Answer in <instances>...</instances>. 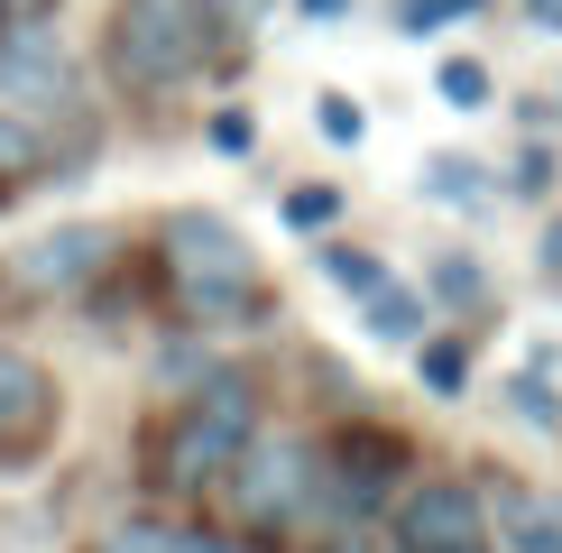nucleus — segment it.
Returning a JSON list of instances; mask_svg holds the SVG:
<instances>
[{
  "instance_id": "1",
  "label": "nucleus",
  "mask_w": 562,
  "mask_h": 553,
  "mask_svg": "<svg viewBox=\"0 0 562 553\" xmlns=\"http://www.w3.org/2000/svg\"><path fill=\"white\" fill-rule=\"evenodd\" d=\"M102 83L138 111H167L194 83L240 75L249 65V29H231V0H111L102 37H92Z\"/></svg>"
},
{
  "instance_id": "2",
  "label": "nucleus",
  "mask_w": 562,
  "mask_h": 553,
  "mask_svg": "<svg viewBox=\"0 0 562 553\" xmlns=\"http://www.w3.org/2000/svg\"><path fill=\"white\" fill-rule=\"evenodd\" d=\"M148 286L184 332H268L277 323V286L249 249V230L213 213V203H176L148 222Z\"/></svg>"
},
{
  "instance_id": "3",
  "label": "nucleus",
  "mask_w": 562,
  "mask_h": 553,
  "mask_svg": "<svg viewBox=\"0 0 562 553\" xmlns=\"http://www.w3.org/2000/svg\"><path fill=\"white\" fill-rule=\"evenodd\" d=\"M259 433H268V387H259V369L222 360L213 379H194V387H184V397L148 425V443H138V479H148L157 498H203V489H222V471L259 443Z\"/></svg>"
},
{
  "instance_id": "4",
  "label": "nucleus",
  "mask_w": 562,
  "mask_h": 553,
  "mask_svg": "<svg viewBox=\"0 0 562 553\" xmlns=\"http://www.w3.org/2000/svg\"><path fill=\"white\" fill-rule=\"evenodd\" d=\"M406 461L415 443L379 415H350V425L314 433V526H360L406 489Z\"/></svg>"
},
{
  "instance_id": "5",
  "label": "nucleus",
  "mask_w": 562,
  "mask_h": 553,
  "mask_svg": "<svg viewBox=\"0 0 562 553\" xmlns=\"http://www.w3.org/2000/svg\"><path fill=\"white\" fill-rule=\"evenodd\" d=\"M121 259H130L121 222H56V230H37V240H19L10 259H0V305H19V314L83 305Z\"/></svg>"
},
{
  "instance_id": "6",
  "label": "nucleus",
  "mask_w": 562,
  "mask_h": 553,
  "mask_svg": "<svg viewBox=\"0 0 562 553\" xmlns=\"http://www.w3.org/2000/svg\"><path fill=\"white\" fill-rule=\"evenodd\" d=\"M222 517L240 535H286V526H314V433H259L240 461L222 471Z\"/></svg>"
},
{
  "instance_id": "7",
  "label": "nucleus",
  "mask_w": 562,
  "mask_h": 553,
  "mask_svg": "<svg viewBox=\"0 0 562 553\" xmlns=\"http://www.w3.org/2000/svg\"><path fill=\"white\" fill-rule=\"evenodd\" d=\"M0 102L37 111V121H92V65H83V46H65L56 19H37V29H0Z\"/></svg>"
},
{
  "instance_id": "8",
  "label": "nucleus",
  "mask_w": 562,
  "mask_h": 553,
  "mask_svg": "<svg viewBox=\"0 0 562 553\" xmlns=\"http://www.w3.org/2000/svg\"><path fill=\"white\" fill-rule=\"evenodd\" d=\"M387 553H498V526H488V489L480 479H406L387 507Z\"/></svg>"
},
{
  "instance_id": "9",
  "label": "nucleus",
  "mask_w": 562,
  "mask_h": 553,
  "mask_svg": "<svg viewBox=\"0 0 562 553\" xmlns=\"http://www.w3.org/2000/svg\"><path fill=\"white\" fill-rule=\"evenodd\" d=\"M56 443H65V379L29 341H0V479L46 471Z\"/></svg>"
},
{
  "instance_id": "10",
  "label": "nucleus",
  "mask_w": 562,
  "mask_h": 553,
  "mask_svg": "<svg viewBox=\"0 0 562 553\" xmlns=\"http://www.w3.org/2000/svg\"><path fill=\"white\" fill-rule=\"evenodd\" d=\"M92 157H102V121H37L0 102V213L37 184H75Z\"/></svg>"
},
{
  "instance_id": "11",
  "label": "nucleus",
  "mask_w": 562,
  "mask_h": 553,
  "mask_svg": "<svg viewBox=\"0 0 562 553\" xmlns=\"http://www.w3.org/2000/svg\"><path fill=\"white\" fill-rule=\"evenodd\" d=\"M480 489L507 553H562V489H535V479H480Z\"/></svg>"
},
{
  "instance_id": "12",
  "label": "nucleus",
  "mask_w": 562,
  "mask_h": 553,
  "mask_svg": "<svg viewBox=\"0 0 562 553\" xmlns=\"http://www.w3.org/2000/svg\"><path fill=\"white\" fill-rule=\"evenodd\" d=\"M360 332L379 341V351H415V341L434 332V295L406 286V276H379V286L360 295Z\"/></svg>"
},
{
  "instance_id": "13",
  "label": "nucleus",
  "mask_w": 562,
  "mask_h": 553,
  "mask_svg": "<svg viewBox=\"0 0 562 553\" xmlns=\"http://www.w3.org/2000/svg\"><path fill=\"white\" fill-rule=\"evenodd\" d=\"M415 194L442 203V213H488V203H498V167H480V157H461V148H434L425 167H415Z\"/></svg>"
},
{
  "instance_id": "14",
  "label": "nucleus",
  "mask_w": 562,
  "mask_h": 553,
  "mask_svg": "<svg viewBox=\"0 0 562 553\" xmlns=\"http://www.w3.org/2000/svg\"><path fill=\"white\" fill-rule=\"evenodd\" d=\"M471 379H480L471 332H425V341H415V387H425L434 406H461V397H471Z\"/></svg>"
},
{
  "instance_id": "15",
  "label": "nucleus",
  "mask_w": 562,
  "mask_h": 553,
  "mask_svg": "<svg viewBox=\"0 0 562 553\" xmlns=\"http://www.w3.org/2000/svg\"><path fill=\"white\" fill-rule=\"evenodd\" d=\"M425 295L442 314H488V259H471V249H442V259L425 268Z\"/></svg>"
},
{
  "instance_id": "16",
  "label": "nucleus",
  "mask_w": 562,
  "mask_h": 553,
  "mask_svg": "<svg viewBox=\"0 0 562 553\" xmlns=\"http://www.w3.org/2000/svg\"><path fill=\"white\" fill-rule=\"evenodd\" d=\"M277 222H286L295 240H323V230L341 222V184H333V176H304V184H286V194H277Z\"/></svg>"
},
{
  "instance_id": "17",
  "label": "nucleus",
  "mask_w": 562,
  "mask_h": 553,
  "mask_svg": "<svg viewBox=\"0 0 562 553\" xmlns=\"http://www.w3.org/2000/svg\"><path fill=\"white\" fill-rule=\"evenodd\" d=\"M434 92H442L452 111H488V102H498V75H488V56L452 46V56H434Z\"/></svg>"
},
{
  "instance_id": "18",
  "label": "nucleus",
  "mask_w": 562,
  "mask_h": 553,
  "mask_svg": "<svg viewBox=\"0 0 562 553\" xmlns=\"http://www.w3.org/2000/svg\"><path fill=\"white\" fill-rule=\"evenodd\" d=\"M314 268H323V286H341V295H369V286L387 276V259H379V249H360V240H333V230L314 240Z\"/></svg>"
},
{
  "instance_id": "19",
  "label": "nucleus",
  "mask_w": 562,
  "mask_h": 553,
  "mask_svg": "<svg viewBox=\"0 0 562 553\" xmlns=\"http://www.w3.org/2000/svg\"><path fill=\"white\" fill-rule=\"evenodd\" d=\"M498 397H507V415H517V425L562 433V397H553V379H544V369H517V379H507Z\"/></svg>"
},
{
  "instance_id": "20",
  "label": "nucleus",
  "mask_w": 562,
  "mask_h": 553,
  "mask_svg": "<svg viewBox=\"0 0 562 553\" xmlns=\"http://www.w3.org/2000/svg\"><path fill=\"white\" fill-rule=\"evenodd\" d=\"M553 184H562V157H553V148H544V138H535V129H526V148H517V167H507V176H498V194H517V203H544V194H553Z\"/></svg>"
},
{
  "instance_id": "21",
  "label": "nucleus",
  "mask_w": 562,
  "mask_h": 553,
  "mask_svg": "<svg viewBox=\"0 0 562 553\" xmlns=\"http://www.w3.org/2000/svg\"><path fill=\"white\" fill-rule=\"evenodd\" d=\"M203 148L213 157H259V111L249 102H213L203 111Z\"/></svg>"
},
{
  "instance_id": "22",
  "label": "nucleus",
  "mask_w": 562,
  "mask_h": 553,
  "mask_svg": "<svg viewBox=\"0 0 562 553\" xmlns=\"http://www.w3.org/2000/svg\"><path fill=\"white\" fill-rule=\"evenodd\" d=\"M488 0H387V19L406 37H442V29H461V19H480Z\"/></svg>"
},
{
  "instance_id": "23",
  "label": "nucleus",
  "mask_w": 562,
  "mask_h": 553,
  "mask_svg": "<svg viewBox=\"0 0 562 553\" xmlns=\"http://www.w3.org/2000/svg\"><path fill=\"white\" fill-rule=\"evenodd\" d=\"M314 129L333 138V148H360V138H369V111H360V92L323 83V92H314Z\"/></svg>"
},
{
  "instance_id": "24",
  "label": "nucleus",
  "mask_w": 562,
  "mask_h": 553,
  "mask_svg": "<svg viewBox=\"0 0 562 553\" xmlns=\"http://www.w3.org/2000/svg\"><path fill=\"white\" fill-rule=\"evenodd\" d=\"M176 553H277L268 535H240V526H184Z\"/></svg>"
},
{
  "instance_id": "25",
  "label": "nucleus",
  "mask_w": 562,
  "mask_h": 553,
  "mask_svg": "<svg viewBox=\"0 0 562 553\" xmlns=\"http://www.w3.org/2000/svg\"><path fill=\"white\" fill-rule=\"evenodd\" d=\"M535 276L562 295V213H544V230H535Z\"/></svg>"
},
{
  "instance_id": "26",
  "label": "nucleus",
  "mask_w": 562,
  "mask_h": 553,
  "mask_svg": "<svg viewBox=\"0 0 562 553\" xmlns=\"http://www.w3.org/2000/svg\"><path fill=\"white\" fill-rule=\"evenodd\" d=\"M37 19H65V0H0V29H37Z\"/></svg>"
},
{
  "instance_id": "27",
  "label": "nucleus",
  "mask_w": 562,
  "mask_h": 553,
  "mask_svg": "<svg viewBox=\"0 0 562 553\" xmlns=\"http://www.w3.org/2000/svg\"><path fill=\"white\" fill-rule=\"evenodd\" d=\"M360 0H295V19H314V29H333V19H350Z\"/></svg>"
},
{
  "instance_id": "28",
  "label": "nucleus",
  "mask_w": 562,
  "mask_h": 553,
  "mask_svg": "<svg viewBox=\"0 0 562 553\" xmlns=\"http://www.w3.org/2000/svg\"><path fill=\"white\" fill-rule=\"evenodd\" d=\"M517 10H526V19H535L544 37H562V0H517Z\"/></svg>"
}]
</instances>
